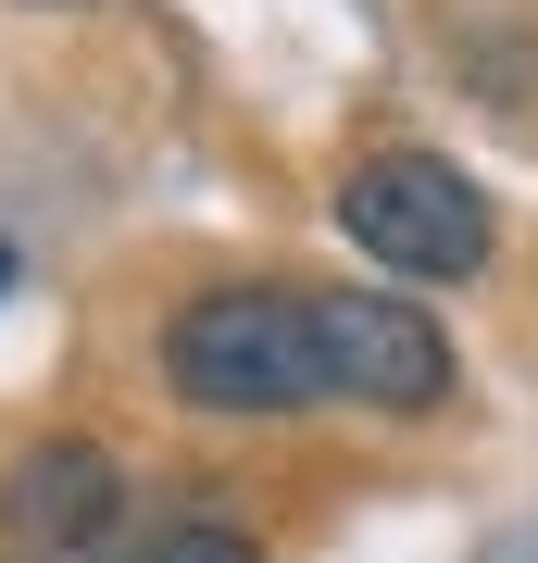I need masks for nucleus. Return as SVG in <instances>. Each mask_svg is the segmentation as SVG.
I'll use <instances>...</instances> for the list:
<instances>
[{"label": "nucleus", "instance_id": "nucleus-1", "mask_svg": "<svg viewBox=\"0 0 538 563\" xmlns=\"http://www.w3.org/2000/svg\"><path fill=\"white\" fill-rule=\"evenodd\" d=\"M151 363H163V388L188 413H226V426H276V413L339 401V376H326V301L314 288H276V276L188 288L163 313Z\"/></svg>", "mask_w": 538, "mask_h": 563}, {"label": "nucleus", "instance_id": "nucleus-4", "mask_svg": "<svg viewBox=\"0 0 538 563\" xmlns=\"http://www.w3.org/2000/svg\"><path fill=\"white\" fill-rule=\"evenodd\" d=\"M113 526H125V463L100 439L13 451V476H0V539L25 563H88V551H113Z\"/></svg>", "mask_w": 538, "mask_h": 563}, {"label": "nucleus", "instance_id": "nucleus-5", "mask_svg": "<svg viewBox=\"0 0 538 563\" xmlns=\"http://www.w3.org/2000/svg\"><path fill=\"white\" fill-rule=\"evenodd\" d=\"M125 563H263V539H251L239 514H176V526H151Z\"/></svg>", "mask_w": 538, "mask_h": 563}, {"label": "nucleus", "instance_id": "nucleus-6", "mask_svg": "<svg viewBox=\"0 0 538 563\" xmlns=\"http://www.w3.org/2000/svg\"><path fill=\"white\" fill-rule=\"evenodd\" d=\"M0 288H13V239H0Z\"/></svg>", "mask_w": 538, "mask_h": 563}, {"label": "nucleus", "instance_id": "nucleus-3", "mask_svg": "<svg viewBox=\"0 0 538 563\" xmlns=\"http://www.w3.org/2000/svg\"><path fill=\"white\" fill-rule=\"evenodd\" d=\"M326 301V376H339V401L363 413H439L451 401V325L414 301V288H314Z\"/></svg>", "mask_w": 538, "mask_h": 563}, {"label": "nucleus", "instance_id": "nucleus-2", "mask_svg": "<svg viewBox=\"0 0 538 563\" xmlns=\"http://www.w3.org/2000/svg\"><path fill=\"white\" fill-rule=\"evenodd\" d=\"M339 239L376 263L388 288H476L501 263V213L439 151H363L339 176Z\"/></svg>", "mask_w": 538, "mask_h": 563}]
</instances>
